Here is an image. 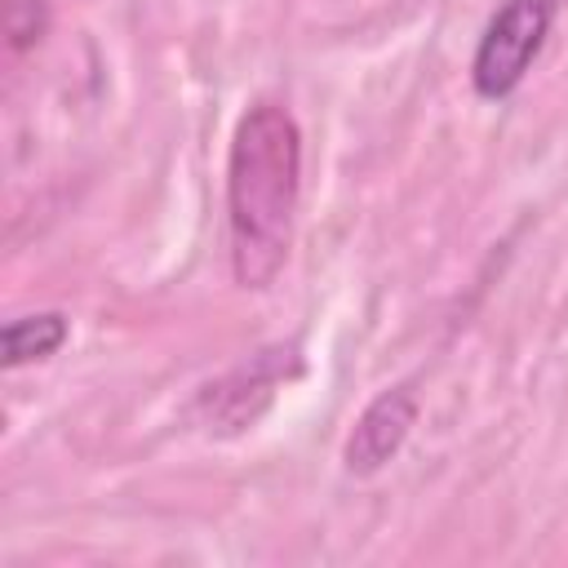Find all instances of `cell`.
<instances>
[{
    "label": "cell",
    "mask_w": 568,
    "mask_h": 568,
    "mask_svg": "<svg viewBox=\"0 0 568 568\" xmlns=\"http://www.w3.org/2000/svg\"><path fill=\"white\" fill-rule=\"evenodd\" d=\"M67 342V315L62 311H36V315H18L4 324L0 346H4V368H22L31 359H49L58 355Z\"/></svg>",
    "instance_id": "cell-5"
},
{
    "label": "cell",
    "mask_w": 568,
    "mask_h": 568,
    "mask_svg": "<svg viewBox=\"0 0 568 568\" xmlns=\"http://www.w3.org/2000/svg\"><path fill=\"white\" fill-rule=\"evenodd\" d=\"M302 195V133L288 106L253 102L226 155L231 271L244 288H271L288 262Z\"/></svg>",
    "instance_id": "cell-1"
},
{
    "label": "cell",
    "mask_w": 568,
    "mask_h": 568,
    "mask_svg": "<svg viewBox=\"0 0 568 568\" xmlns=\"http://www.w3.org/2000/svg\"><path fill=\"white\" fill-rule=\"evenodd\" d=\"M4 9V40L13 53H27L49 31V0H0Z\"/></svg>",
    "instance_id": "cell-6"
},
{
    "label": "cell",
    "mask_w": 568,
    "mask_h": 568,
    "mask_svg": "<svg viewBox=\"0 0 568 568\" xmlns=\"http://www.w3.org/2000/svg\"><path fill=\"white\" fill-rule=\"evenodd\" d=\"M297 368H302L297 346H266L253 359H244L240 368H231L226 377L209 382L195 395V417L213 435H235V430L253 426L271 408L280 382L297 377Z\"/></svg>",
    "instance_id": "cell-3"
},
{
    "label": "cell",
    "mask_w": 568,
    "mask_h": 568,
    "mask_svg": "<svg viewBox=\"0 0 568 568\" xmlns=\"http://www.w3.org/2000/svg\"><path fill=\"white\" fill-rule=\"evenodd\" d=\"M413 422H417V399H413V390H408V386L382 390V395L359 413V422H355V430H351V439H346V448H342L346 470H351V475H373V470H382V466L404 448Z\"/></svg>",
    "instance_id": "cell-4"
},
{
    "label": "cell",
    "mask_w": 568,
    "mask_h": 568,
    "mask_svg": "<svg viewBox=\"0 0 568 568\" xmlns=\"http://www.w3.org/2000/svg\"><path fill=\"white\" fill-rule=\"evenodd\" d=\"M555 9H559V0H506L488 18V27L475 44V58H470V84L479 98L497 102L524 84L528 67L537 62V53L550 36Z\"/></svg>",
    "instance_id": "cell-2"
}]
</instances>
